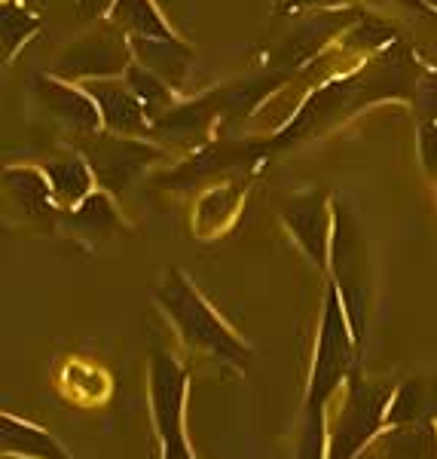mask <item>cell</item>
Returning a JSON list of instances; mask_svg holds the SVG:
<instances>
[{
	"mask_svg": "<svg viewBox=\"0 0 437 459\" xmlns=\"http://www.w3.org/2000/svg\"><path fill=\"white\" fill-rule=\"evenodd\" d=\"M391 392L382 383H367L352 377L346 402L339 407L337 426H333L328 459H355L367 447V441L380 432L382 420L389 417Z\"/></svg>",
	"mask_w": 437,
	"mask_h": 459,
	"instance_id": "obj_3",
	"label": "cell"
},
{
	"mask_svg": "<svg viewBox=\"0 0 437 459\" xmlns=\"http://www.w3.org/2000/svg\"><path fill=\"white\" fill-rule=\"evenodd\" d=\"M330 248H333L330 255H333V273H337L339 300L346 303L355 337H361V331H364V255H361L358 233H355V227L349 224V214L343 209L337 212Z\"/></svg>",
	"mask_w": 437,
	"mask_h": 459,
	"instance_id": "obj_4",
	"label": "cell"
},
{
	"mask_svg": "<svg viewBox=\"0 0 437 459\" xmlns=\"http://www.w3.org/2000/svg\"><path fill=\"white\" fill-rule=\"evenodd\" d=\"M422 144H425V162H428V169H434V172H437V126H425Z\"/></svg>",
	"mask_w": 437,
	"mask_h": 459,
	"instance_id": "obj_22",
	"label": "cell"
},
{
	"mask_svg": "<svg viewBox=\"0 0 437 459\" xmlns=\"http://www.w3.org/2000/svg\"><path fill=\"white\" fill-rule=\"evenodd\" d=\"M73 224L80 230H110L116 224V212L105 194H95L80 203V209L73 212Z\"/></svg>",
	"mask_w": 437,
	"mask_h": 459,
	"instance_id": "obj_21",
	"label": "cell"
},
{
	"mask_svg": "<svg viewBox=\"0 0 437 459\" xmlns=\"http://www.w3.org/2000/svg\"><path fill=\"white\" fill-rule=\"evenodd\" d=\"M6 187L13 190V199L19 203V209L31 218H49L53 214V199H49L47 178L34 169H10L6 172Z\"/></svg>",
	"mask_w": 437,
	"mask_h": 459,
	"instance_id": "obj_15",
	"label": "cell"
},
{
	"mask_svg": "<svg viewBox=\"0 0 437 459\" xmlns=\"http://www.w3.org/2000/svg\"><path fill=\"white\" fill-rule=\"evenodd\" d=\"M0 22H4V53L6 56L16 53L21 47V40L31 37V31L37 28V19L16 4H6L4 10H0Z\"/></svg>",
	"mask_w": 437,
	"mask_h": 459,
	"instance_id": "obj_20",
	"label": "cell"
},
{
	"mask_svg": "<svg viewBox=\"0 0 437 459\" xmlns=\"http://www.w3.org/2000/svg\"><path fill=\"white\" fill-rule=\"evenodd\" d=\"M110 4H116V0H77V6H80V16H86V19H95V16H101L105 10H114Z\"/></svg>",
	"mask_w": 437,
	"mask_h": 459,
	"instance_id": "obj_23",
	"label": "cell"
},
{
	"mask_svg": "<svg viewBox=\"0 0 437 459\" xmlns=\"http://www.w3.org/2000/svg\"><path fill=\"white\" fill-rule=\"evenodd\" d=\"M184 392H187V371H184L168 352H153L150 402H153V420H157L162 441L184 435V429H181Z\"/></svg>",
	"mask_w": 437,
	"mask_h": 459,
	"instance_id": "obj_6",
	"label": "cell"
},
{
	"mask_svg": "<svg viewBox=\"0 0 437 459\" xmlns=\"http://www.w3.org/2000/svg\"><path fill=\"white\" fill-rule=\"evenodd\" d=\"M285 221L291 227V233L297 236V242L306 248V255L315 264L328 261V246H330V212L321 194H306L291 199V205L285 209Z\"/></svg>",
	"mask_w": 437,
	"mask_h": 459,
	"instance_id": "obj_7",
	"label": "cell"
},
{
	"mask_svg": "<svg viewBox=\"0 0 437 459\" xmlns=\"http://www.w3.org/2000/svg\"><path fill=\"white\" fill-rule=\"evenodd\" d=\"M49 184H53V194L62 203H83L92 187V172L80 157H62L56 162H49L47 169Z\"/></svg>",
	"mask_w": 437,
	"mask_h": 459,
	"instance_id": "obj_16",
	"label": "cell"
},
{
	"mask_svg": "<svg viewBox=\"0 0 437 459\" xmlns=\"http://www.w3.org/2000/svg\"><path fill=\"white\" fill-rule=\"evenodd\" d=\"M318 4H343V0H278V6L285 10H294V6H318Z\"/></svg>",
	"mask_w": 437,
	"mask_h": 459,
	"instance_id": "obj_24",
	"label": "cell"
},
{
	"mask_svg": "<svg viewBox=\"0 0 437 459\" xmlns=\"http://www.w3.org/2000/svg\"><path fill=\"white\" fill-rule=\"evenodd\" d=\"M432 398H428L425 386L419 380L404 383L398 398L389 404V423L391 426H404V423H422V420H432Z\"/></svg>",
	"mask_w": 437,
	"mask_h": 459,
	"instance_id": "obj_18",
	"label": "cell"
},
{
	"mask_svg": "<svg viewBox=\"0 0 437 459\" xmlns=\"http://www.w3.org/2000/svg\"><path fill=\"white\" fill-rule=\"evenodd\" d=\"M114 22L132 37H172L150 0H116Z\"/></svg>",
	"mask_w": 437,
	"mask_h": 459,
	"instance_id": "obj_17",
	"label": "cell"
},
{
	"mask_svg": "<svg viewBox=\"0 0 437 459\" xmlns=\"http://www.w3.org/2000/svg\"><path fill=\"white\" fill-rule=\"evenodd\" d=\"M86 157L101 181H105V187L120 190L141 166H147V162L157 157V151L135 142H123V138H99L86 151Z\"/></svg>",
	"mask_w": 437,
	"mask_h": 459,
	"instance_id": "obj_8",
	"label": "cell"
},
{
	"mask_svg": "<svg viewBox=\"0 0 437 459\" xmlns=\"http://www.w3.org/2000/svg\"><path fill=\"white\" fill-rule=\"evenodd\" d=\"M83 89L95 99V105L101 110V120L114 132L135 135V132L147 129V110L141 105L138 95L132 92L129 83L123 86L114 83V80H89Z\"/></svg>",
	"mask_w": 437,
	"mask_h": 459,
	"instance_id": "obj_9",
	"label": "cell"
},
{
	"mask_svg": "<svg viewBox=\"0 0 437 459\" xmlns=\"http://www.w3.org/2000/svg\"><path fill=\"white\" fill-rule=\"evenodd\" d=\"M352 325L343 318V300L339 291L330 288L324 300V318L321 334L315 346V365L309 377V402H306V438H303V456L300 459H324V404L333 395V389L343 383L352 365Z\"/></svg>",
	"mask_w": 437,
	"mask_h": 459,
	"instance_id": "obj_1",
	"label": "cell"
},
{
	"mask_svg": "<svg viewBox=\"0 0 437 459\" xmlns=\"http://www.w3.org/2000/svg\"><path fill=\"white\" fill-rule=\"evenodd\" d=\"M0 444L4 450H13L19 456H34V459H71L64 454V447L53 435L43 432L37 426H28L21 420H0Z\"/></svg>",
	"mask_w": 437,
	"mask_h": 459,
	"instance_id": "obj_13",
	"label": "cell"
},
{
	"mask_svg": "<svg viewBox=\"0 0 437 459\" xmlns=\"http://www.w3.org/2000/svg\"><path fill=\"white\" fill-rule=\"evenodd\" d=\"M125 83H129L132 92L141 99L147 114H153V110L166 108L168 101H172V89H168L166 80H162L159 74H153L150 68H144V65H129Z\"/></svg>",
	"mask_w": 437,
	"mask_h": 459,
	"instance_id": "obj_19",
	"label": "cell"
},
{
	"mask_svg": "<svg viewBox=\"0 0 437 459\" xmlns=\"http://www.w3.org/2000/svg\"><path fill=\"white\" fill-rule=\"evenodd\" d=\"M129 43L116 28H101V31L71 43L58 58L56 71L71 80H92V77H114L120 71H129Z\"/></svg>",
	"mask_w": 437,
	"mask_h": 459,
	"instance_id": "obj_5",
	"label": "cell"
},
{
	"mask_svg": "<svg viewBox=\"0 0 437 459\" xmlns=\"http://www.w3.org/2000/svg\"><path fill=\"white\" fill-rule=\"evenodd\" d=\"M157 298L162 307H166V313L175 318L177 331H181V337L187 340L193 350L209 352L218 361H227V365H233V368L248 365V350L233 337V331L211 313L209 303L193 291V285L181 273H172V276L162 282Z\"/></svg>",
	"mask_w": 437,
	"mask_h": 459,
	"instance_id": "obj_2",
	"label": "cell"
},
{
	"mask_svg": "<svg viewBox=\"0 0 437 459\" xmlns=\"http://www.w3.org/2000/svg\"><path fill=\"white\" fill-rule=\"evenodd\" d=\"M37 92H40L43 105L53 110L64 126H71V129H77V132L99 129L101 110L86 89H73V86L56 83V80H43V83L37 86Z\"/></svg>",
	"mask_w": 437,
	"mask_h": 459,
	"instance_id": "obj_10",
	"label": "cell"
},
{
	"mask_svg": "<svg viewBox=\"0 0 437 459\" xmlns=\"http://www.w3.org/2000/svg\"><path fill=\"white\" fill-rule=\"evenodd\" d=\"M346 22H349V13H324V16H313L303 28H297L291 37L285 40V47L278 49V65H297L303 58H309L315 53L318 47H321L328 37L337 31V28H343Z\"/></svg>",
	"mask_w": 437,
	"mask_h": 459,
	"instance_id": "obj_14",
	"label": "cell"
},
{
	"mask_svg": "<svg viewBox=\"0 0 437 459\" xmlns=\"http://www.w3.org/2000/svg\"><path fill=\"white\" fill-rule=\"evenodd\" d=\"M132 49L141 65L159 74L168 86H177L190 71V49L177 47L172 37H132Z\"/></svg>",
	"mask_w": 437,
	"mask_h": 459,
	"instance_id": "obj_11",
	"label": "cell"
},
{
	"mask_svg": "<svg viewBox=\"0 0 437 459\" xmlns=\"http://www.w3.org/2000/svg\"><path fill=\"white\" fill-rule=\"evenodd\" d=\"M376 459H437V432L432 420L395 426L389 435H382Z\"/></svg>",
	"mask_w": 437,
	"mask_h": 459,
	"instance_id": "obj_12",
	"label": "cell"
}]
</instances>
